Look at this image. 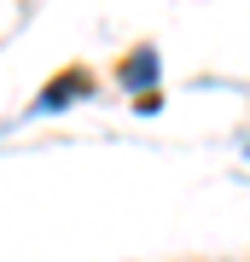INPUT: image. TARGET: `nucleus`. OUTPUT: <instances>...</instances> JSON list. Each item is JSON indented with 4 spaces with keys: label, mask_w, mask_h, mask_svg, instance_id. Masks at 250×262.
<instances>
[{
    "label": "nucleus",
    "mask_w": 250,
    "mask_h": 262,
    "mask_svg": "<svg viewBox=\"0 0 250 262\" xmlns=\"http://www.w3.org/2000/svg\"><path fill=\"white\" fill-rule=\"evenodd\" d=\"M117 76H122V88H134V94H157V47H134Z\"/></svg>",
    "instance_id": "nucleus-2"
},
{
    "label": "nucleus",
    "mask_w": 250,
    "mask_h": 262,
    "mask_svg": "<svg viewBox=\"0 0 250 262\" xmlns=\"http://www.w3.org/2000/svg\"><path fill=\"white\" fill-rule=\"evenodd\" d=\"M82 94H93V76H87V70H58L53 82L41 88L35 111H58V105H70V99H82Z\"/></svg>",
    "instance_id": "nucleus-1"
}]
</instances>
